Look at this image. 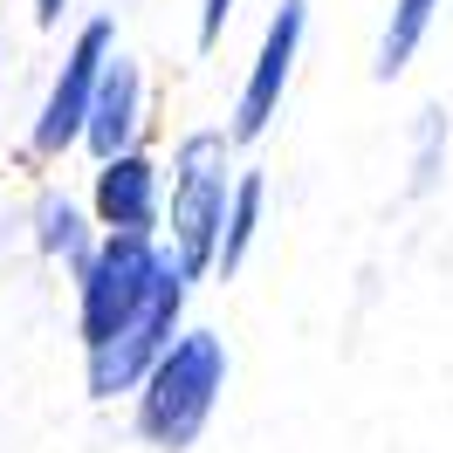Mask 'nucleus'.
Instances as JSON below:
<instances>
[{
	"instance_id": "1",
	"label": "nucleus",
	"mask_w": 453,
	"mask_h": 453,
	"mask_svg": "<svg viewBox=\"0 0 453 453\" xmlns=\"http://www.w3.org/2000/svg\"><path fill=\"white\" fill-rule=\"evenodd\" d=\"M220 385H226V343L213 337V330H186V337L158 357V371L144 378L138 433L165 453H186L199 433H206V419H213Z\"/></svg>"
},
{
	"instance_id": "2",
	"label": "nucleus",
	"mask_w": 453,
	"mask_h": 453,
	"mask_svg": "<svg viewBox=\"0 0 453 453\" xmlns=\"http://www.w3.org/2000/svg\"><path fill=\"white\" fill-rule=\"evenodd\" d=\"M226 131H193L172 158V261L186 268V282L220 268V234H226Z\"/></svg>"
},
{
	"instance_id": "3",
	"label": "nucleus",
	"mask_w": 453,
	"mask_h": 453,
	"mask_svg": "<svg viewBox=\"0 0 453 453\" xmlns=\"http://www.w3.org/2000/svg\"><path fill=\"white\" fill-rule=\"evenodd\" d=\"M165 275V255L151 234H104L96 255L76 268V310H83V350H104V343L144 310L151 282Z\"/></svg>"
},
{
	"instance_id": "4",
	"label": "nucleus",
	"mask_w": 453,
	"mask_h": 453,
	"mask_svg": "<svg viewBox=\"0 0 453 453\" xmlns=\"http://www.w3.org/2000/svg\"><path fill=\"white\" fill-rule=\"evenodd\" d=\"M179 310H186V268L165 255V275L151 282L144 310L117 330L104 350H89V398H117V392H144V378L158 371L172 343L186 337L179 330Z\"/></svg>"
},
{
	"instance_id": "5",
	"label": "nucleus",
	"mask_w": 453,
	"mask_h": 453,
	"mask_svg": "<svg viewBox=\"0 0 453 453\" xmlns=\"http://www.w3.org/2000/svg\"><path fill=\"white\" fill-rule=\"evenodd\" d=\"M111 56H117L111 14L83 21V28H76V42H69V56H62V69H56V83H49V96H42V117H35V158H62L69 144H83Z\"/></svg>"
},
{
	"instance_id": "6",
	"label": "nucleus",
	"mask_w": 453,
	"mask_h": 453,
	"mask_svg": "<svg viewBox=\"0 0 453 453\" xmlns=\"http://www.w3.org/2000/svg\"><path fill=\"white\" fill-rule=\"evenodd\" d=\"M303 28H310V0H282L275 21H268V35H261L255 62H248V83L234 96V124H226L234 144H255L261 131H268V117L282 104L288 76H296V56H303Z\"/></svg>"
},
{
	"instance_id": "7",
	"label": "nucleus",
	"mask_w": 453,
	"mask_h": 453,
	"mask_svg": "<svg viewBox=\"0 0 453 453\" xmlns=\"http://www.w3.org/2000/svg\"><path fill=\"white\" fill-rule=\"evenodd\" d=\"M96 220H104V234H151L158 226V165L144 151L96 165Z\"/></svg>"
},
{
	"instance_id": "8",
	"label": "nucleus",
	"mask_w": 453,
	"mask_h": 453,
	"mask_svg": "<svg viewBox=\"0 0 453 453\" xmlns=\"http://www.w3.org/2000/svg\"><path fill=\"white\" fill-rule=\"evenodd\" d=\"M138 104H144V76L138 62L111 56V69H104V89H96V111H89V158L96 165H111V158H124L131 151V138H138Z\"/></svg>"
},
{
	"instance_id": "9",
	"label": "nucleus",
	"mask_w": 453,
	"mask_h": 453,
	"mask_svg": "<svg viewBox=\"0 0 453 453\" xmlns=\"http://www.w3.org/2000/svg\"><path fill=\"white\" fill-rule=\"evenodd\" d=\"M447 0H392V21H385V35H378V83H392V76H405V62L419 56L426 28H433V14H440Z\"/></svg>"
},
{
	"instance_id": "10",
	"label": "nucleus",
	"mask_w": 453,
	"mask_h": 453,
	"mask_svg": "<svg viewBox=\"0 0 453 453\" xmlns=\"http://www.w3.org/2000/svg\"><path fill=\"white\" fill-rule=\"evenodd\" d=\"M261 199H268V179L261 172H241L234 179V206H226V234H220V268L213 275H234L248 248H255V226H261Z\"/></svg>"
},
{
	"instance_id": "11",
	"label": "nucleus",
	"mask_w": 453,
	"mask_h": 453,
	"mask_svg": "<svg viewBox=\"0 0 453 453\" xmlns=\"http://www.w3.org/2000/svg\"><path fill=\"white\" fill-rule=\"evenodd\" d=\"M42 248H49V255H69L76 268L96 255V241L83 234V213H76L69 199H42Z\"/></svg>"
},
{
	"instance_id": "12",
	"label": "nucleus",
	"mask_w": 453,
	"mask_h": 453,
	"mask_svg": "<svg viewBox=\"0 0 453 453\" xmlns=\"http://www.w3.org/2000/svg\"><path fill=\"white\" fill-rule=\"evenodd\" d=\"M226 14H234V0H199V49H213V42H220Z\"/></svg>"
},
{
	"instance_id": "13",
	"label": "nucleus",
	"mask_w": 453,
	"mask_h": 453,
	"mask_svg": "<svg viewBox=\"0 0 453 453\" xmlns=\"http://www.w3.org/2000/svg\"><path fill=\"white\" fill-rule=\"evenodd\" d=\"M62 7H69V0H35V21H42V28H56Z\"/></svg>"
}]
</instances>
